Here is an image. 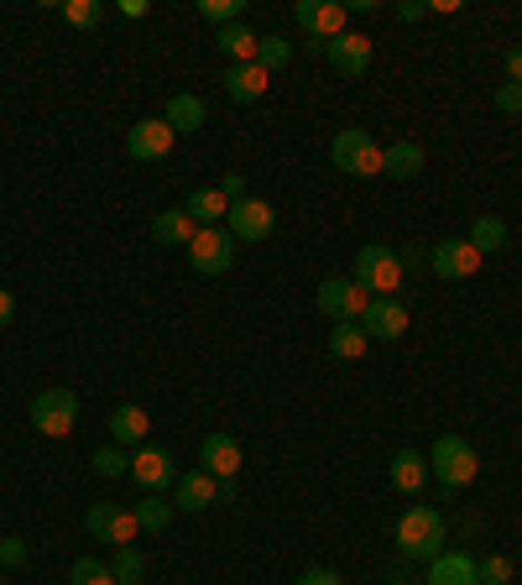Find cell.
<instances>
[{
  "label": "cell",
  "mask_w": 522,
  "mask_h": 585,
  "mask_svg": "<svg viewBox=\"0 0 522 585\" xmlns=\"http://www.w3.org/2000/svg\"><path fill=\"white\" fill-rule=\"evenodd\" d=\"M392 544H398L402 559H434V554H444V517L434 513V507H408V513L398 517V528H392Z\"/></svg>",
  "instance_id": "obj_1"
},
{
  "label": "cell",
  "mask_w": 522,
  "mask_h": 585,
  "mask_svg": "<svg viewBox=\"0 0 522 585\" xmlns=\"http://www.w3.org/2000/svg\"><path fill=\"white\" fill-rule=\"evenodd\" d=\"M475 470H481V455H475L470 439H460V434H439L434 445H429V476H434L444 492L470 486L475 482Z\"/></svg>",
  "instance_id": "obj_2"
},
{
  "label": "cell",
  "mask_w": 522,
  "mask_h": 585,
  "mask_svg": "<svg viewBox=\"0 0 522 585\" xmlns=\"http://www.w3.org/2000/svg\"><path fill=\"white\" fill-rule=\"evenodd\" d=\"M350 282H361V292H371V298H392V292L402 288V261L392 246H361L355 251V267H350Z\"/></svg>",
  "instance_id": "obj_3"
},
{
  "label": "cell",
  "mask_w": 522,
  "mask_h": 585,
  "mask_svg": "<svg viewBox=\"0 0 522 585\" xmlns=\"http://www.w3.org/2000/svg\"><path fill=\"white\" fill-rule=\"evenodd\" d=\"M330 157H334V168L350 172V178H377V172H382L387 147H377V137H371L365 126H345V131L334 137Z\"/></svg>",
  "instance_id": "obj_4"
},
{
  "label": "cell",
  "mask_w": 522,
  "mask_h": 585,
  "mask_svg": "<svg viewBox=\"0 0 522 585\" xmlns=\"http://www.w3.org/2000/svg\"><path fill=\"white\" fill-rule=\"evenodd\" d=\"M32 429L42 434V439H69L73 424H79V397L69 393V387H48V393L32 397Z\"/></svg>",
  "instance_id": "obj_5"
},
{
  "label": "cell",
  "mask_w": 522,
  "mask_h": 585,
  "mask_svg": "<svg viewBox=\"0 0 522 585\" xmlns=\"http://www.w3.org/2000/svg\"><path fill=\"white\" fill-rule=\"evenodd\" d=\"M141 492H152V497H168V486H178V465L173 455L162 445H137L131 449V470H126Z\"/></svg>",
  "instance_id": "obj_6"
},
{
  "label": "cell",
  "mask_w": 522,
  "mask_h": 585,
  "mask_svg": "<svg viewBox=\"0 0 522 585\" xmlns=\"http://www.w3.org/2000/svg\"><path fill=\"white\" fill-rule=\"evenodd\" d=\"M189 267L199 277L230 272V267H235V236H230V230H220V225H214V230H199V236L189 241Z\"/></svg>",
  "instance_id": "obj_7"
},
{
  "label": "cell",
  "mask_w": 522,
  "mask_h": 585,
  "mask_svg": "<svg viewBox=\"0 0 522 585\" xmlns=\"http://www.w3.org/2000/svg\"><path fill=\"white\" fill-rule=\"evenodd\" d=\"M293 21L313 37V42H324V48H330L334 37L350 32V27H345V6H340V0H298Z\"/></svg>",
  "instance_id": "obj_8"
},
{
  "label": "cell",
  "mask_w": 522,
  "mask_h": 585,
  "mask_svg": "<svg viewBox=\"0 0 522 585\" xmlns=\"http://www.w3.org/2000/svg\"><path fill=\"white\" fill-rule=\"evenodd\" d=\"M313 298H319V309L330 314L334 325H345V319H361L365 304H371V292H361V282H350V277H324Z\"/></svg>",
  "instance_id": "obj_9"
},
{
  "label": "cell",
  "mask_w": 522,
  "mask_h": 585,
  "mask_svg": "<svg viewBox=\"0 0 522 585\" xmlns=\"http://www.w3.org/2000/svg\"><path fill=\"white\" fill-rule=\"evenodd\" d=\"M84 528L100 538V544H110V549H121V544H131V538L141 534L137 513H121L116 502H94V507L84 513Z\"/></svg>",
  "instance_id": "obj_10"
},
{
  "label": "cell",
  "mask_w": 522,
  "mask_h": 585,
  "mask_svg": "<svg viewBox=\"0 0 522 585\" xmlns=\"http://www.w3.org/2000/svg\"><path fill=\"white\" fill-rule=\"evenodd\" d=\"M272 225H278V209L267 205V199H241V205H230V215H225V230L235 241H267Z\"/></svg>",
  "instance_id": "obj_11"
},
{
  "label": "cell",
  "mask_w": 522,
  "mask_h": 585,
  "mask_svg": "<svg viewBox=\"0 0 522 585\" xmlns=\"http://www.w3.org/2000/svg\"><path fill=\"white\" fill-rule=\"evenodd\" d=\"M173 141H178V131L157 116V121H137L126 131V152L137 157V162H162V157L173 152Z\"/></svg>",
  "instance_id": "obj_12"
},
{
  "label": "cell",
  "mask_w": 522,
  "mask_h": 585,
  "mask_svg": "<svg viewBox=\"0 0 522 585\" xmlns=\"http://www.w3.org/2000/svg\"><path fill=\"white\" fill-rule=\"evenodd\" d=\"M429 267L444 282H465V277L481 272V251L470 241H439V246H429Z\"/></svg>",
  "instance_id": "obj_13"
},
{
  "label": "cell",
  "mask_w": 522,
  "mask_h": 585,
  "mask_svg": "<svg viewBox=\"0 0 522 585\" xmlns=\"http://www.w3.org/2000/svg\"><path fill=\"white\" fill-rule=\"evenodd\" d=\"M241 465H245V455L230 434H204V445H199V470H209L214 482H235Z\"/></svg>",
  "instance_id": "obj_14"
},
{
  "label": "cell",
  "mask_w": 522,
  "mask_h": 585,
  "mask_svg": "<svg viewBox=\"0 0 522 585\" xmlns=\"http://www.w3.org/2000/svg\"><path fill=\"white\" fill-rule=\"evenodd\" d=\"M361 329H365V340H402L408 335V309H402L398 298H371L361 314Z\"/></svg>",
  "instance_id": "obj_15"
},
{
  "label": "cell",
  "mask_w": 522,
  "mask_h": 585,
  "mask_svg": "<svg viewBox=\"0 0 522 585\" xmlns=\"http://www.w3.org/2000/svg\"><path fill=\"white\" fill-rule=\"evenodd\" d=\"M324 58H330V63H334L340 73H350V79H355V73L371 69V37H365V32L334 37L330 48H324Z\"/></svg>",
  "instance_id": "obj_16"
},
{
  "label": "cell",
  "mask_w": 522,
  "mask_h": 585,
  "mask_svg": "<svg viewBox=\"0 0 522 585\" xmlns=\"http://www.w3.org/2000/svg\"><path fill=\"white\" fill-rule=\"evenodd\" d=\"M387 476H392V486H398L402 497H418L423 482H429V455L423 449H398L392 465H387Z\"/></svg>",
  "instance_id": "obj_17"
},
{
  "label": "cell",
  "mask_w": 522,
  "mask_h": 585,
  "mask_svg": "<svg viewBox=\"0 0 522 585\" xmlns=\"http://www.w3.org/2000/svg\"><path fill=\"white\" fill-rule=\"evenodd\" d=\"M429 585H481V569H475L470 554L444 549L429 559Z\"/></svg>",
  "instance_id": "obj_18"
},
{
  "label": "cell",
  "mask_w": 522,
  "mask_h": 585,
  "mask_svg": "<svg viewBox=\"0 0 522 585\" xmlns=\"http://www.w3.org/2000/svg\"><path fill=\"white\" fill-rule=\"evenodd\" d=\"M173 492H178L173 507H183V513H204V507L220 502V482H214L209 470H189V476H178Z\"/></svg>",
  "instance_id": "obj_19"
},
{
  "label": "cell",
  "mask_w": 522,
  "mask_h": 585,
  "mask_svg": "<svg viewBox=\"0 0 522 585\" xmlns=\"http://www.w3.org/2000/svg\"><path fill=\"white\" fill-rule=\"evenodd\" d=\"M267 85H272V73L261 69V63H230L225 69V95L235 105H251L267 95Z\"/></svg>",
  "instance_id": "obj_20"
},
{
  "label": "cell",
  "mask_w": 522,
  "mask_h": 585,
  "mask_svg": "<svg viewBox=\"0 0 522 585\" xmlns=\"http://www.w3.org/2000/svg\"><path fill=\"white\" fill-rule=\"evenodd\" d=\"M147 429H152V418H147V408H137V403H121V408L110 414V445L137 449L141 439H147Z\"/></svg>",
  "instance_id": "obj_21"
},
{
  "label": "cell",
  "mask_w": 522,
  "mask_h": 585,
  "mask_svg": "<svg viewBox=\"0 0 522 585\" xmlns=\"http://www.w3.org/2000/svg\"><path fill=\"white\" fill-rule=\"evenodd\" d=\"M183 209H189V220L199 225V230H214V225L230 215V199L220 194V184H214V189H193L189 199H183Z\"/></svg>",
  "instance_id": "obj_22"
},
{
  "label": "cell",
  "mask_w": 522,
  "mask_h": 585,
  "mask_svg": "<svg viewBox=\"0 0 522 585\" xmlns=\"http://www.w3.org/2000/svg\"><path fill=\"white\" fill-rule=\"evenodd\" d=\"M199 236V225L189 220V209H162L152 215V241L157 246H189Z\"/></svg>",
  "instance_id": "obj_23"
},
{
  "label": "cell",
  "mask_w": 522,
  "mask_h": 585,
  "mask_svg": "<svg viewBox=\"0 0 522 585\" xmlns=\"http://www.w3.org/2000/svg\"><path fill=\"white\" fill-rule=\"evenodd\" d=\"M214 42H220V58H225V63H257L261 37L251 32V27H241V21H235V27H220Z\"/></svg>",
  "instance_id": "obj_24"
},
{
  "label": "cell",
  "mask_w": 522,
  "mask_h": 585,
  "mask_svg": "<svg viewBox=\"0 0 522 585\" xmlns=\"http://www.w3.org/2000/svg\"><path fill=\"white\" fill-rule=\"evenodd\" d=\"M382 172L387 178H398V184L418 178V172H423V147H418V141H392L387 157H382Z\"/></svg>",
  "instance_id": "obj_25"
},
{
  "label": "cell",
  "mask_w": 522,
  "mask_h": 585,
  "mask_svg": "<svg viewBox=\"0 0 522 585\" xmlns=\"http://www.w3.org/2000/svg\"><path fill=\"white\" fill-rule=\"evenodd\" d=\"M162 121L173 126V131H199V126L209 121V110H204V100H199V95H173Z\"/></svg>",
  "instance_id": "obj_26"
},
{
  "label": "cell",
  "mask_w": 522,
  "mask_h": 585,
  "mask_svg": "<svg viewBox=\"0 0 522 585\" xmlns=\"http://www.w3.org/2000/svg\"><path fill=\"white\" fill-rule=\"evenodd\" d=\"M365 345H371V340H365L361 319H345V325L330 329V356H340V361H361Z\"/></svg>",
  "instance_id": "obj_27"
},
{
  "label": "cell",
  "mask_w": 522,
  "mask_h": 585,
  "mask_svg": "<svg viewBox=\"0 0 522 585\" xmlns=\"http://www.w3.org/2000/svg\"><path fill=\"white\" fill-rule=\"evenodd\" d=\"M168 523H173V502L147 492V497L137 502V528L141 534H168Z\"/></svg>",
  "instance_id": "obj_28"
},
{
  "label": "cell",
  "mask_w": 522,
  "mask_h": 585,
  "mask_svg": "<svg viewBox=\"0 0 522 585\" xmlns=\"http://www.w3.org/2000/svg\"><path fill=\"white\" fill-rule=\"evenodd\" d=\"M465 241L475 246L481 257H486V251H502V246H506V225L496 220V215H481V220L470 225V236H465Z\"/></svg>",
  "instance_id": "obj_29"
},
{
  "label": "cell",
  "mask_w": 522,
  "mask_h": 585,
  "mask_svg": "<svg viewBox=\"0 0 522 585\" xmlns=\"http://www.w3.org/2000/svg\"><path fill=\"white\" fill-rule=\"evenodd\" d=\"M69 585H121V581H116V569L104 565V559H94V554H84V559H73V569H69Z\"/></svg>",
  "instance_id": "obj_30"
},
{
  "label": "cell",
  "mask_w": 522,
  "mask_h": 585,
  "mask_svg": "<svg viewBox=\"0 0 522 585\" xmlns=\"http://www.w3.org/2000/svg\"><path fill=\"white\" fill-rule=\"evenodd\" d=\"M257 63L267 73H278V69H288V63H293V42H288V37H261V48H257Z\"/></svg>",
  "instance_id": "obj_31"
},
{
  "label": "cell",
  "mask_w": 522,
  "mask_h": 585,
  "mask_svg": "<svg viewBox=\"0 0 522 585\" xmlns=\"http://www.w3.org/2000/svg\"><path fill=\"white\" fill-rule=\"evenodd\" d=\"M110 569H116V581H121V585H141V575H147V559H141L137 544H121V549H116V559H110Z\"/></svg>",
  "instance_id": "obj_32"
},
{
  "label": "cell",
  "mask_w": 522,
  "mask_h": 585,
  "mask_svg": "<svg viewBox=\"0 0 522 585\" xmlns=\"http://www.w3.org/2000/svg\"><path fill=\"white\" fill-rule=\"evenodd\" d=\"M63 21L79 27V32H94V27L104 21V6L100 0H63Z\"/></svg>",
  "instance_id": "obj_33"
},
{
  "label": "cell",
  "mask_w": 522,
  "mask_h": 585,
  "mask_svg": "<svg viewBox=\"0 0 522 585\" xmlns=\"http://www.w3.org/2000/svg\"><path fill=\"white\" fill-rule=\"evenodd\" d=\"M245 11V0H199V17L214 21V27H235Z\"/></svg>",
  "instance_id": "obj_34"
},
{
  "label": "cell",
  "mask_w": 522,
  "mask_h": 585,
  "mask_svg": "<svg viewBox=\"0 0 522 585\" xmlns=\"http://www.w3.org/2000/svg\"><path fill=\"white\" fill-rule=\"evenodd\" d=\"M94 470H100V476H126V470H131V449H121V445L94 449Z\"/></svg>",
  "instance_id": "obj_35"
},
{
  "label": "cell",
  "mask_w": 522,
  "mask_h": 585,
  "mask_svg": "<svg viewBox=\"0 0 522 585\" xmlns=\"http://www.w3.org/2000/svg\"><path fill=\"white\" fill-rule=\"evenodd\" d=\"M475 569H481V585H506V581H512V559H502V554L475 559Z\"/></svg>",
  "instance_id": "obj_36"
},
{
  "label": "cell",
  "mask_w": 522,
  "mask_h": 585,
  "mask_svg": "<svg viewBox=\"0 0 522 585\" xmlns=\"http://www.w3.org/2000/svg\"><path fill=\"white\" fill-rule=\"evenodd\" d=\"M27 565V538H0V569Z\"/></svg>",
  "instance_id": "obj_37"
},
{
  "label": "cell",
  "mask_w": 522,
  "mask_h": 585,
  "mask_svg": "<svg viewBox=\"0 0 522 585\" xmlns=\"http://www.w3.org/2000/svg\"><path fill=\"white\" fill-rule=\"evenodd\" d=\"M496 110L518 116V110H522V85H502V89H496Z\"/></svg>",
  "instance_id": "obj_38"
},
{
  "label": "cell",
  "mask_w": 522,
  "mask_h": 585,
  "mask_svg": "<svg viewBox=\"0 0 522 585\" xmlns=\"http://www.w3.org/2000/svg\"><path fill=\"white\" fill-rule=\"evenodd\" d=\"M220 194H225L230 205H241V199H251V194H245V178H241V172H225V178H220Z\"/></svg>",
  "instance_id": "obj_39"
},
{
  "label": "cell",
  "mask_w": 522,
  "mask_h": 585,
  "mask_svg": "<svg viewBox=\"0 0 522 585\" xmlns=\"http://www.w3.org/2000/svg\"><path fill=\"white\" fill-rule=\"evenodd\" d=\"M293 585H345V581H340L334 569H324V565H319V569H303V575H298Z\"/></svg>",
  "instance_id": "obj_40"
},
{
  "label": "cell",
  "mask_w": 522,
  "mask_h": 585,
  "mask_svg": "<svg viewBox=\"0 0 522 585\" xmlns=\"http://www.w3.org/2000/svg\"><path fill=\"white\" fill-rule=\"evenodd\" d=\"M502 69H506V85H522V48H506Z\"/></svg>",
  "instance_id": "obj_41"
},
{
  "label": "cell",
  "mask_w": 522,
  "mask_h": 585,
  "mask_svg": "<svg viewBox=\"0 0 522 585\" xmlns=\"http://www.w3.org/2000/svg\"><path fill=\"white\" fill-rule=\"evenodd\" d=\"M398 261H402V272L408 267H429V246H408V251H398Z\"/></svg>",
  "instance_id": "obj_42"
},
{
  "label": "cell",
  "mask_w": 522,
  "mask_h": 585,
  "mask_svg": "<svg viewBox=\"0 0 522 585\" xmlns=\"http://www.w3.org/2000/svg\"><path fill=\"white\" fill-rule=\"evenodd\" d=\"M11 319H17V298H11V292L0 288V329L11 325Z\"/></svg>",
  "instance_id": "obj_43"
},
{
  "label": "cell",
  "mask_w": 522,
  "mask_h": 585,
  "mask_svg": "<svg viewBox=\"0 0 522 585\" xmlns=\"http://www.w3.org/2000/svg\"><path fill=\"white\" fill-rule=\"evenodd\" d=\"M423 11H429L423 0H402V6H398V17H402V21H418V17H423Z\"/></svg>",
  "instance_id": "obj_44"
},
{
  "label": "cell",
  "mask_w": 522,
  "mask_h": 585,
  "mask_svg": "<svg viewBox=\"0 0 522 585\" xmlns=\"http://www.w3.org/2000/svg\"><path fill=\"white\" fill-rule=\"evenodd\" d=\"M121 17L141 21V17H147V0H121Z\"/></svg>",
  "instance_id": "obj_45"
},
{
  "label": "cell",
  "mask_w": 522,
  "mask_h": 585,
  "mask_svg": "<svg viewBox=\"0 0 522 585\" xmlns=\"http://www.w3.org/2000/svg\"><path fill=\"white\" fill-rule=\"evenodd\" d=\"M0 585H6V569H0Z\"/></svg>",
  "instance_id": "obj_46"
}]
</instances>
